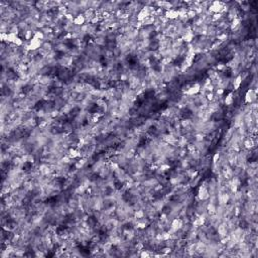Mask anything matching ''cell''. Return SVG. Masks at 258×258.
<instances>
[{"mask_svg":"<svg viewBox=\"0 0 258 258\" xmlns=\"http://www.w3.org/2000/svg\"><path fill=\"white\" fill-rule=\"evenodd\" d=\"M256 143L254 142V139L253 138H247V139H245L244 141V146L246 149H252L253 147H255Z\"/></svg>","mask_w":258,"mask_h":258,"instance_id":"obj_10","label":"cell"},{"mask_svg":"<svg viewBox=\"0 0 258 258\" xmlns=\"http://www.w3.org/2000/svg\"><path fill=\"white\" fill-rule=\"evenodd\" d=\"M220 159V152L217 151L216 153H214V155H213V164H217L218 163V160Z\"/></svg>","mask_w":258,"mask_h":258,"instance_id":"obj_13","label":"cell"},{"mask_svg":"<svg viewBox=\"0 0 258 258\" xmlns=\"http://www.w3.org/2000/svg\"><path fill=\"white\" fill-rule=\"evenodd\" d=\"M164 16L167 20H175L179 18V11L177 9H170V10H167L164 12Z\"/></svg>","mask_w":258,"mask_h":258,"instance_id":"obj_5","label":"cell"},{"mask_svg":"<svg viewBox=\"0 0 258 258\" xmlns=\"http://www.w3.org/2000/svg\"><path fill=\"white\" fill-rule=\"evenodd\" d=\"M242 82H243V79H242L241 74L237 75L236 78H235L234 81H233V90L234 91H238L239 88H240V86L242 85Z\"/></svg>","mask_w":258,"mask_h":258,"instance_id":"obj_9","label":"cell"},{"mask_svg":"<svg viewBox=\"0 0 258 258\" xmlns=\"http://www.w3.org/2000/svg\"><path fill=\"white\" fill-rule=\"evenodd\" d=\"M224 6H225V3H223L221 1H214V2H211L210 6L208 7V11L207 13L210 14V13H222V10L224 8Z\"/></svg>","mask_w":258,"mask_h":258,"instance_id":"obj_2","label":"cell"},{"mask_svg":"<svg viewBox=\"0 0 258 258\" xmlns=\"http://www.w3.org/2000/svg\"><path fill=\"white\" fill-rule=\"evenodd\" d=\"M33 39H37V40H43L46 39V35L42 31H39V29H37V31H35V33H33Z\"/></svg>","mask_w":258,"mask_h":258,"instance_id":"obj_11","label":"cell"},{"mask_svg":"<svg viewBox=\"0 0 258 258\" xmlns=\"http://www.w3.org/2000/svg\"><path fill=\"white\" fill-rule=\"evenodd\" d=\"M86 21L87 20H86L84 13H79L77 16H75L73 23H74V25H76V27H82V25H84Z\"/></svg>","mask_w":258,"mask_h":258,"instance_id":"obj_6","label":"cell"},{"mask_svg":"<svg viewBox=\"0 0 258 258\" xmlns=\"http://www.w3.org/2000/svg\"><path fill=\"white\" fill-rule=\"evenodd\" d=\"M200 92H201V85L199 83L194 84L190 86L189 89L182 91V93L186 96H196L197 94H199Z\"/></svg>","mask_w":258,"mask_h":258,"instance_id":"obj_4","label":"cell"},{"mask_svg":"<svg viewBox=\"0 0 258 258\" xmlns=\"http://www.w3.org/2000/svg\"><path fill=\"white\" fill-rule=\"evenodd\" d=\"M257 98V90L250 88L247 92H246L245 97H244V103L245 104H251L256 101Z\"/></svg>","mask_w":258,"mask_h":258,"instance_id":"obj_3","label":"cell"},{"mask_svg":"<svg viewBox=\"0 0 258 258\" xmlns=\"http://www.w3.org/2000/svg\"><path fill=\"white\" fill-rule=\"evenodd\" d=\"M209 198H210V192H209V190H208L207 182H204L203 185L200 186L199 190H198V199H199L201 202H205V201H207Z\"/></svg>","mask_w":258,"mask_h":258,"instance_id":"obj_1","label":"cell"},{"mask_svg":"<svg viewBox=\"0 0 258 258\" xmlns=\"http://www.w3.org/2000/svg\"><path fill=\"white\" fill-rule=\"evenodd\" d=\"M241 22H242V19L239 17H236V18H234L233 20H231V23H230L231 31H237L238 28H240Z\"/></svg>","mask_w":258,"mask_h":258,"instance_id":"obj_7","label":"cell"},{"mask_svg":"<svg viewBox=\"0 0 258 258\" xmlns=\"http://www.w3.org/2000/svg\"><path fill=\"white\" fill-rule=\"evenodd\" d=\"M134 218H135L136 220L137 219L144 218V212H143V210H137V211L134 212Z\"/></svg>","mask_w":258,"mask_h":258,"instance_id":"obj_12","label":"cell"},{"mask_svg":"<svg viewBox=\"0 0 258 258\" xmlns=\"http://www.w3.org/2000/svg\"><path fill=\"white\" fill-rule=\"evenodd\" d=\"M224 104L228 107L233 105L234 104V93L233 92H229L228 95H226L225 99H224Z\"/></svg>","mask_w":258,"mask_h":258,"instance_id":"obj_8","label":"cell"},{"mask_svg":"<svg viewBox=\"0 0 258 258\" xmlns=\"http://www.w3.org/2000/svg\"><path fill=\"white\" fill-rule=\"evenodd\" d=\"M149 255H150V254H149V252H148V250H141V253H140V256L141 257H148Z\"/></svg>","mask_w":258,"mask_h":258,"instance_id":"obj_14","label":"cell"}]
</instances>
